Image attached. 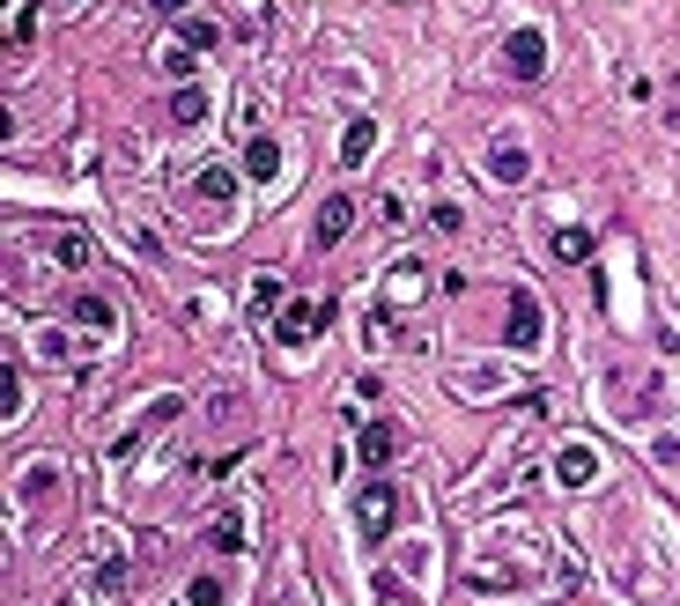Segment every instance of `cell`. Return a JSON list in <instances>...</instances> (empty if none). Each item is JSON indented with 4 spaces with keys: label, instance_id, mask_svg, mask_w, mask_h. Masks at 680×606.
<instances>
[{
    "label": "cell",
    "instance_id": "603a6c76",
    "mask_svg": "<svg viewBox=\"0 0 680 606\" xmlns=\"http://www.w3.org/2000/svg\"><path fill=\"white\" fill-rule=\"evenodd\" d=\"M289 606H296V599H289Z\"/></svg>",
    "mask_w": 680,
    "mask_h": 606
},
{
    "label": "cell",
    "instance_id": "277c9868",
    "mask_svg": "<svg viewBox=\"0 0 680 606\" xmlns=\"http://www.w3.org/2000/svg\"><path fill=\"white\" fill-rule=\"evenodd\" d=\"M348 230H355V200H348V193H333L326 207H318V222H311V237H318V244H340V237H348Z\"/></svg>",
    "mask_w": 680,
    "mask_h": 606
},
{
    "label": "cell",
    "instance_id": "ba28073f",
    "mask_svg": "<svg viewBox=\"0 0 680 606\" xmlns=\"http://www.w3.org/2000/svg\"><path fill=\"white\" fill-rule=\"evenodd\" d=\"M370 148H377V126H370V119H355L348 134H340V163H348V170H355V163H370Z\"/></svg>",
    "mask_w": 680,
    "mask_h": 606
},
{
    "label": "cell",
    "instance_id": "e0dca14e",
    "mask_svg": "<svg viewBox=\"0 0 680 606\" xmlns=\"http://www.w3.org/2000/svg\"><path fill=\"white\" fill-rule=\"evenodd\" d=\"M496 178H510V185H518V178H525V156H518V148H510V141L496 148Z\"/></svg>",
    "mask_w": 680,
    "mask_h": 606
},
{
    "label": "cell",
    "instance_id": "5b68a950",
    "mask_svg": "<svg viewBox=\"0 0 680 606\" xmlns=\"http://www.w3.org/2000/svg\"><path fill=\"white\" fill-rule=\"evenodd\" d=\"M311 326H326V303H289L281 326H274V340H281V348H296V340H311Z\"/></svg>",
    "mask_w": 680,
    "mask_h": 606
},
{
    "label": "cell",
    "instance_id": "3957f363",
    "mask_svg": "<svg viewBox=\"0 0 680 606\" xmlns=\"http://www.w3.org/2000/svg\"><path fill=\"white\" fill-rule=\"evenodd\" d=\"M503 60H510V74H540V67H547V37H540V30H510Z\"/></svg>",
    "mask_w": 680,
    "mask_h": 606
},
{
    "label": "cell",
    "instance_id": "44dd1931",
    "mask_svg": "<svg viewBox=\"0 0 680 606\" xmlns=\"http://www.w3.org/2000/svg\"><path fill=\"white\" fill-rule=\"evenodd\" d=\"M193 606H222V577H200L193 584Z\"/></svg>",
    "mask_w": 680,
    "mask_h": 606
},
{
    "label": "cell",
    "instance_id": "9a60e30c",
    "mask_svg": "<svg viewBox=\"0 0 680 606\" xmlns=\"http://www.w3.org/2000/svg\"><path fill=\"white\" fill-rule=\"evenodd\" d=\"M52 252H60L67 267H89V237H74V230H67V237H52Z\"/></svg>",
    "mask_w": 680,
    "mask_h": 606
},
{
    "label": "cell",
    "instance_id": "ffe728a7",
    "mask_svg": "<svg viewBox=\"0 0 680 606\" xmlns=\"http://www.w3.org/2000/svg\"><path fill=\"white\" fill-rule=\"evenodd\" d=\"M215 547H244V518H222L215 525Z\"/></svg>",
    "mask_w": 680,
    "mask_h": 606
},
{
    "label": "cell",
    "instance_id": "6da1fadb",
    "mask_svg": "<svg viewBox=\"0 0 680 606\" xmlns=\"http://www.w3.org/2000/svg\"><path fill=\"white\" fill-rule=\"evenodd\" d=\"M392 488H363V496H355V525H363V540H385L392 533Z\"/></svg>",
    "mask_w": 680,
    "mask_h": 606
},
{
    "label": "cell",
    "instance_id": "9c48e42d",
    "mask_svg": "<svg viewBox=\"0 0 680 606\" xmlns=\"http://www.w3.org/2000/svg\"><path fill=\"white\" fill-rule=\"evenodd\" d=\"M592 473H599V459H592L584 444H570V451H562V481H570V488H584Z\"/></svg>",
    "mask_w": 680,
    "mask_h": 606
},
{
    "label": "cell",
    "instance_id": "52a82bcc",
    "mask_svg": "<svg viewBox=\"0 0 680 606\" xmlns=\"http://www.w3.org/2000/svg\"><path fill=\"white\" fill-rule=\"evenodd\" d=\"M392 451H400V437H392V422H377V429H363V437H355V459H363L370 473H377V466H392Z\"/></svg>",
    "mask_w": 680,
    "mask_h": 606
},
{
    "label": "cell",
    "instance_id": "30bf717a",
    "mask_svg": "<svg viewBox=\"0 0 680 606\" xmlns=\"http://www.w3.org/2000/svg\"><path fill=\"white\" fill-rule=\"evenodd\" d=\"M244 170H252V178H274V170H281V148L274 141H252V148H244Z\"/></svg>",
    "mask_w": 680,
    "mask_h": 606
},
{
    "label": "cell",
    "instance_id": "7a4b0ae2",
    "mask_svg": "<svg viewBox=\"0 0 680 606\" xmlns=\"http://www.w3.org/2000/svg\"><path fill=\"white\" fill-rule=\"evenodd\" d=\"M170 414H178V392H170V400H156V407H148L134 429H119V444H111V459H134V444H141V437H156V429L170 422Z\"/></svg>",
    "mask_w": 680,
    "mask_h": 606
},
{
    "label": "cell",
    "instance_id": "7c38bea8",
    "mask_svg": "<svg viewBox=\"0 0 680 606\" xmlns=\"http://www.w3.org/2000/svg\"><path fill=\"white\" fill-rule=\"evenodd\" d=\"M422 274H429V267H392V303L422 296Z\"/></svg>",
    "mask_w": 680,
    "mask_h": 606
},
{
    "label": "cell",
    "instance_id": "8992f818",
    "mask_svg": "<svg viewBox=\"0 0 680 606\" xmlns=\"http://www.w3.org/2000/svg\"><path fill=\"white\" fill-rule=\"evenodd\" d=\"M503 340H510V348H540V303L525 296V289L510 296V333Z\"/></svg>",
    "mask_w": 680,
    "mask_h": 606
},
{
    "label": "cell",
    "instance_id": "ac0fdd59",
    "mask_svg": "<svg viewBox=\"0 0 680 606\" xmlns=\"http://www.w3.org/2000/svg\"><path fill=\"white\" fill-rule=\"evenodd\" d=\"M178 37H185V45H193V52H207V45H222V30H215V23H185Z\"/></svg>",
    "mask_w": 680,
    "mask_h": 606
},
{
    "label": "cell",
    "instance_id": "8fae6325",
    "mask_svg": "<svg viewBox=\"0 0 680 606\" xmlns=\"http://www.w3.org/2000/svg\"><path fill=\"white\" fill-rule=\"evenodd\" d=\"M74 318H82V326H104V333L119 326V311H111L104 296H82V303H74Z\"/></svg>",
    "mask_w": 680,
    "mask_h": 606
},
{
    "label": "cell",
    "instance_id": "4fadbf2b",
    "mask_svg": "<svg viewBox=\"0 0 680 606\" xmlns=\"http://www.w3.org/2000/svg\"><path fill=\"white\" fill-rule=\"evenodd\" d=\"M555 259H592V237L584 230H555Z\"/></svg>",
    "mask_w": 680,
    "mask_h": 606
},
{
    "label": "cell",
    "instance_id": "5bb4252c",
    "mask_svg": "<svg viewBox=\"0 0 680 606\" xmlns=\"http://www.w3.org/2000/svg\"><path fill=\"white\" fill-rule=\"evenodd\" d=\"M200 111H207V104H200V89H178V97H170V119H178V126H193Z\"/></svg>",
    "mask_w": 680,
    "mask_h": 606
},
{
    "label": "cell",
    "instance_id": "d6986e66",
    "mask_svg": "<svg viewBox=\"0 0 680 606\" xmlns=\"http://www.w3.org/2000/svg\"><path fill=\"white\" fill-rule=\"evenodd\" d=\"M30 30H37V8H30V0H15V45H30Z\"/></svg>",
    "mask_w": 680,
    "mask_h": 606
},
{
    "label": "cell",
    "instance_id": "7402d4cb",
    "mask_svg": "<svg viewBox=\"0 0 680 606\" xmlns=\"http://www.w3.org/2000/svg\"><path fill=\"white\" fill-rule=\"evenodd\" d=\"M156 8H163V15H178V8H185V0H156Z\"/></svg>",
    "mask_w": 680,
    "mask_h": 606
},
{
    "label": "cell",
    "instance_id": "2e32d148",
    "mask_svg": "<svg viewBox=\"0 0 680 606\" xmlns=\"http://www.w3.org/2000/svg\"><path fill=\"white\" fill-rule=\"evenodd\" d=\"M200 193H207V200H230L237 178H230V170H200Z\"/></svg>",
    "mask_w": 680,
    "mask_h": 606
}]
</instances>
